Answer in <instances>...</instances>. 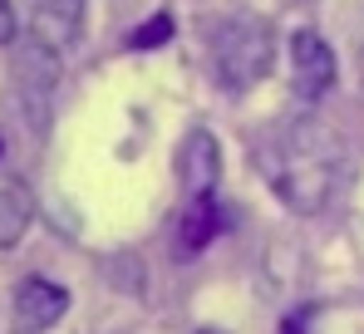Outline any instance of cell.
<instances>
[{
  "mask_svg": "<svg viewBox=\"0 0 364 334\" xmlns=\"http://www.w3.org/2000/svg\"><path fill=\"white\" fill-rule=\"evenodd\" d=\"M64 310H69V290L64 285H55V280H45V276L20 280V290H15V330L20 334L50 330Z\"/></svg>",
  "mask_w": 364,
  "mask_h": 334,
  "instance_id": "5",
  "label": "cell"
},
{
  "mask_svg": "<svg viewBox=\"0 0 364 334\" xmlns=\"http://www.w3.org/2000/svg\"><path fill=\"white\" fill-rule=\"evenodd\" d=\"M256 163L291 212L315 217L345 177V143L320 118H291V123H281L261 138Z\"/></svg>",
  "mask_w": 364,
  "mask_h": 334,
  "instance_id": "1",
  "label": "cell"
},
{
  "mask_svg": "<svg viewBox=\"0 0 364 334\" xmlns=\"http://www.w3.org/2000/svg\"><path fill=\"white\" fill-rule=\"evenodd\" d=\"M178 172H182L187 197H212V187L222 177V148H217V138L207 128L187 133V143H182V153H178Z\"/></svg>",
  "mask_w": 364,
  "mask_h": 334,
  "instance_id": "7",
  "label": "cell"
},
{
  "mask_svg": "<svg viewBox=\"0 0 364 334\" xmlns=\"http://www.w3.org/2000/svg\"><path fill=\"white\" fill-rule=\"evenodd\" d=\"M15 40V10H10V0H0V45H10Z\"/></svg>",
  "mask_w": 364,
  "mask_h": 334,
  "instance_id": "11",
  "label": "cell"
},
{
  "mask_svg": "<svg viewBox=\"0 0 364 334\" xmlns=\"http://www.w3.org/2000/svg\"><path fill=\"white\" fill-rule=\"evenodd\" d=\"M271 59H276V35L266 20L232 15L212 30V69H217L222 89H232V94L256 89L271 74Z\"/></svg>",
  "mask_w": 364,
  "mask_h": 334,
  "instance_id": "2",
  "label": "cell"
},
{
  "mask_svg": "<svg viewBox=\"0 0 364 334\" xmlns=\"http://www.w3.org/2000/svg\"><path fill=\"white\" fill-rule=\"evenodd\" d=\"M217 226H222L217 202H212V197H192V202H187V217H182V231H178L182 256H197V251L217 236Z\"/></svg>",
  "mask_w": 364,
  "mask_h": 334,
  "instance_id": "9",
  "label": "cell"
},
{
  "mask_svg": "<svg viewBox=\"0 0 364 334\" xmlns=\"http://www.w3.org/2000/svg\"><path fill=\"white\" fill-rule=\"evenodd\" d=\"M291 89L305 104H315L335 89V50L315 30H296V40H291Z\"/></svg>",
  "mask_w": 364,
  "mask_h": 334,
  "instance_id": "3",
  "label": "cell"
},
{
  "mask_svg": "<svg viewBox=\"0 0 364 334\" xmlns=\"http://www.w3.org/2000/svg\"><path fill=\"white\" fill-rule=\"evenodd\" d=\"M55 84H60L55 55H50V50H40V45H30L25 59L15 64V99H20V109H30V128H35V133H45V123H50Z\"/></svg>",
  "mask_w": 364,
  "mask_h": 334,
  "instance_id": "4",
  "label": "cell"
},
{
  "mask_svg": "<svg viewBox=\"0 0 364 334\" xmlns=\"http://www.w3.org/2000/svg\"><path fill=\"white\" fill-rule=\"evenodd\" d=\"M168 35H173V15H153L143 30L128 35V45H133V50H153V45H163Z\"/></svg>",
  "mask_w": 364,
  "mask_h": 334,
  "instance_id": "10",
  "label": "cell"
},
{
  "mask_svg": "<svg viewBox=\"0 0 364 334\" xmlns=\"http://www.w3.org/2000/svg\"><path fill=\"white\" fill-rule=\"evenodd\" d=\"M84 20V0H35L30 5V45L60 55L64 45H74Z\"/></svg>",
  "mask_w": 364,
  "mask_h": 334,
  "instance_id": "6",
  "label": "cell"
},
{
  "mask_svg": "<svg viewBox=\"0 0 364 334\" xmlns=\"http://www.w3.org/2000/svg\"><path fill=\"white\" fill-rule=\"evenodd\" d=\"M35 222V197L20 177H0V246H15Z\"/></svg>",
  "mask_w": 364,
  "mask_h": 334,
  "instance_id": "8",
  "label": "cell"
}]
</instances>
